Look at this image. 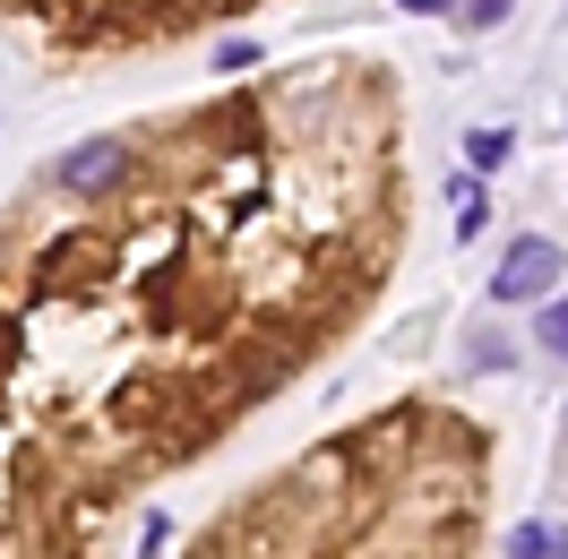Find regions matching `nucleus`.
I'll return each instance as SVG.
<instances>
[{
    "mask_svg": "<svg viewBox=\"0 0 568 559\" xmlns=\"http://www.w3.org/2000/svg\"><path fill=\"white\" fill-rule=\"evenodd\" d=\"M560 276H568L560 242H551V233H517V242L499 250L491 293H499V302H551V284H560Z\"/></svg>",
    "mask_w": 568,
    "mask_h": 559,
    "instance_id": "f257e3e1",
    "label": "nucleus"
},
{
    "mask_svg": "<svg viewBox=\"0 0 568 559\" xmlns=\"http://www.w3.org/2000/svg\"><path fill=\"white\" fill-rule=\"evenodd\" d=\"M121 173H130V146L121 139H95V146H70V155H61V190H78V199L112 190Z\"/></svg>",
    "mask_w": 568,
    "mask_h": 559,
    "instance_id": "f03ea898",
    "label": "nucleus"
},
{
    "mask_svg": "<svg viewBox=\"0 0 568 559\" xmlns=\"http://www.w3.org/2000/svg\"><path fill=\"white\" fill-rule=\"evenodd\" d=\"M508 362H517V345H508L499 327H483V336H474V370H508Z\"/></svg>",
    "mask_w": 568,
    "mask_h": 559,
    "instance_id": "0eeeda50",
    "label": "nucleus"
},
{
    "mask_svg": "<svg viewBox=\"0 0 568 559\" xmlns=\"http://www.w3.org/2000/svg\"><path fill=\"white\" fill-rule=\"evenodd\" d=\"M448 199H457V233L474 242V233H483V181H474V173H457V190H448Z\"/></svg>",
    "mask_w": 568,
    "mask_h": 559,
    "instance_id": "423d86ee",
    "label": "nucleus"
},
{
    "mask_svg": "<svg viewBox=\"0 0 568 559\" xmlns=\"http://www.w3.org/2000/svg\"><path fill=\"white\" fill-rule=\"evenodd\" d=\"M457 9H465V27H499V18L517 9V0H457Z\"/></svg>",
    "mask_w": 568,
    "mask_h": 559,
    "instance_id": "6e6552de",
    "label": "nucleus"
},
{
    "mask_svg": "<svg viewBox=\"0 0 568 559\" xmlns=\"http://www.w3.org/2000/svg\"><path fill=\"white\" fill-rule=\"evenodd\" d=\"M508 130H474V139H465V164H474V173H499V164H508Z\"/></svg>",
    "mask_w": 568,
    "mask_h": 559,
    "instance_id": "20e7f679",
    "label": "nucleus"
},
{
    "mask_svg": "<svg viewBox=\"0 0 568 559\" xmlns=\"http://www.w3.org/2000/svg\"><path fill=\"white\" fill-rule=\"evenodd\" d=\"M396 9H414V18H439V9H457V0H396Z\"/></svg>",
    "mask_w": 568,
    "mask_h": 559,
    "instance_id": "1a4fd4ad",
    "label": "nucleus"
},
{
    "mask_svg": "<svg viewBox=\"0 0 568 559\" xmlns=\"http://www.w3.org/2000/svg\"><path fill=\"white\" fill-rule=\"evenodd\" d=\"M508 559H568V525H517Z\"/></svg>",
    "mask_w": 568,
    "mask_h": 559,
    "instance_id": "7ed1b4c3",
    "label": "nucleus"
},
{
    "mask_svg": "<svg viewBox=\"0 0 568 559\" xmlns=\"http://www.w3.org/2000/svg\"><path fill=\"white\" fill-rule=\"evenodd\" d=\"M534 345L551 353V362H568V302H542V318H534Z\"/></svg>",
    "mask_w": 568,
    "mask_h": 559,
    "instance_id": "39448f33",
    "label": "nucleus"
}]
</instances>
